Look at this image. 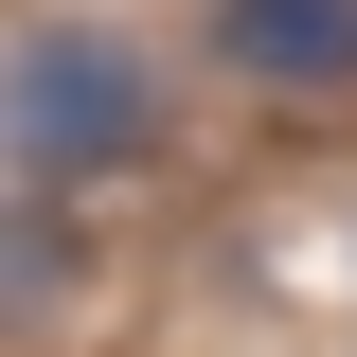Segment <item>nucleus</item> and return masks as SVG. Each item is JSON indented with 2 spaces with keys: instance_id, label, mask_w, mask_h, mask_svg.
<instances>
[{
  "instance_id": "f257e3e1",
  "label": "nucleus",
  "mask_w": 357,
  "mask_h": 357,
  "mask_svg": "<svg viewBox=\"0 0 357 357\" xmlns=\"http://www.w3.org/2000/svg\"><path fill=\"white\" fill-rule=\"evenodd\" d=\"M161 143V89H143V54L126 36H89V18H54V36H18L0 54V161L36 178H107V161H143Z\"/></svg>"
},
{
  "instance_id": "f03ea898",
  "label": "nucleus",
  "mask_w": 357,
  "mask_h": 357,
  "mask_svg": "<svg viewBox=\"0 0 357 357\" xmlns=\"http://www.w3.org/2000/svg\"><path fill=\"white\" fill-rule=\"evenodd\" d=\"M215 72H250V89H357V0H215Z\"/></svg>"
}]
</instances>
